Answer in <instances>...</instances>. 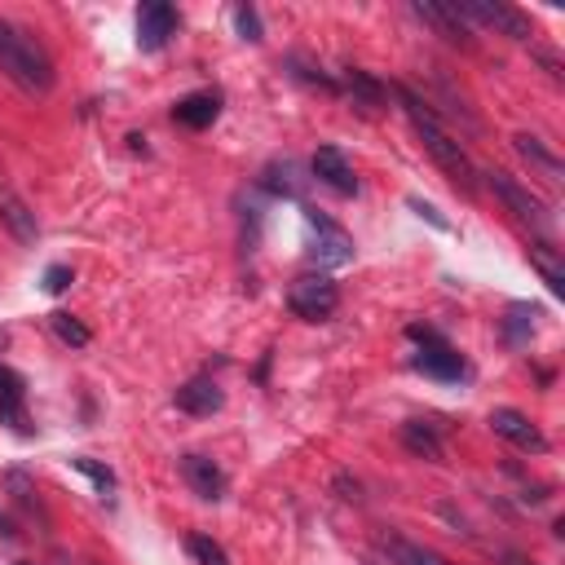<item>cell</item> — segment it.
<instances>
[{
  "mask_svg": "<svg viewBox=\"0 0 565 565\" xmlns=\"http://www.w3.org/2000/svg\"><path fill=\"white\" fill-rule=\"evenodd\" d=\"M394 93H398V102H402V111L411 115V124H416V133H420V142H424V151L433 155V164L451 177V186L455 190H464V195H473L477 190V168H473V159H468V151L437 124V115L429 111V102L416 93V89H407V85H394Z\"/></svg>",
  "mask_w": 565,
  "mask_h": 565,
  "instance_id": "obj_1",
  "label": "cell"
},
{
  "mask_svg": "<svg viewBox=\"0 0 565 565\" xmlns=\"http://www.w3.org/2000/svg\"><path fill=\"white\" fill-rule=\"evenodd\" d=\"M0 71L27 93H49L54 80H58L54 76V58L45 54V45L32 32H23V27L5 23V19H0Z\"/></svg>",
  "mask_w": 565,
  "mask_h": 565,
  "instance_id": "obj_2",
  "label": "cell"
},
{
  "mask_svg": "<svg viewBox=\"0 0 565 565\" xmlns=\"http://www.w3.org/2000/svg\"><path fill=\"white\" fill-rule=\"evenodd\" d=\"M407 336L420 345V354H416V372H424L429 380H446V385H455V380H464V376H468V363L455 354V345H451L442 332H433V328H424V323H411V328H407Z\"/></svg>",
  "mask_w": 565,
  "mask_h": 565,
  "instance_id": "obj_3",
  "label": "cell"
},
{
  "mask_svg": "<svg viewBox=\"0 0 565 565\" xmlns=\"http://www.w3.org/2000/svg\"><path fill=\"white\" fill-rule=\"evenodd\" d=\"M288 310L306 323H328L341 310V288L328 274H301L288 288Z\"/></svg>",
  "mask_w": 565,
  "mask_h": 565,
  "instance_id": "obj_4",
  "label": "cell"
},
{
  "mask_svg": "<svg viewBox=\"0 0 565 565\" xmlns=\"http://www.w3.org/2000/svg\"><path fill=\"white\" fill-rule=\"evenodd\" d=\"M486 186H490V190L503 199V208H508L512 217H521L530 230H539V234H547V230H552V217H547L543 199H539V195H530V186H521L512 173L495 168V173H486Z\"/></svg>",
  "mask_w": 565,
  "mask_h": 565,
  "instance_id": "obj_5",
  "label": "cell"
},
{
  "mask_svg": "<svg viewBox=\"0 0 565 565\" xmlns=\"http://www.w3.org/2000/svg\"><path fill=\"white\" fill-rule=\"evenodd\" d=\"M306 225H310V234H314L310 256H314L319 265L341 269V265H350V261H354V239H350V230H345V225H336L328 212L306 208Z\"/></svg>",
  "mask_w": 565,
  "mask_h": 565,
  "instance_id": "obj_6",
  "label": "cell"
},
{
  "mask_svg": "<svg viewBox=\"0 0 565 565\" xmlns=\"http://www.w3.org/2000/svg\"><path fill=\"white\" fill-rule=\"evenodd\" d=\"M455 10H459V19L464 23H481V27H495V32H503L508 41H530L534 36V27H530V19L525 14H517L512 5H490V0H455Z\"/></svg>",
  "mask_w": 565,
  "mask_h": 565,
  "instance_id": "obj_7",
  "label": "cell"
},
{
  "mask_svg": "<svg viewBox=\"0 0 565 565\" xmlns=\"http://www.w3.org/2000/svg\"><path fill=\"white\" fill-rule=\"evenodd\" d=\"M177 473H181V481L203 499V503H217V499H225V486H230V477L221 473V464L212 459V455H199V451H186L181 459H177Z\"/></svg>",
  "mask_w": 565,
  "mask_h": 565,
  "instance_id": "obj_8",
  "label": "cell"
},
{
  "mask_svg": "<svg viewBox=\"0 0 565 565\" xmlns=\"http://www.w3.org/2000/svg\"><path fill=\"white\" fill-rule=\"evenodd\" d=\"M411 14H416L420 23H429L442 41H451V45H459V49H473V32H468V23L459 19L455 0H416Z\"/></svg>",
  "mask_w": 565,
  "mask_h": 565,
  "instance_id": "obj_9",
  "label": "cell"
},
{
  "mask_svg": "<svg viewBox=\"0 0 565 565\" xmlns=\"http://www.w3.org/2000/svg\"><path fill=\"white\" fill-rule=\"evenodd\" d=\"M177 32V10L168 0H146L137 10V49L142 54H159Z\"/></svg>",
  "mask_w": 565,
  "mask_h": 565,
  "instance_id": "obj_10",
  "label": "cell"
},
{
  "mask_svg": "<svg viewBox=\"0 0 565 565\" xmlns=\"http://www.w3.org/2000/svg\"><path fill=\"white\" fill-rule=\"evenodd\" d=\"M0 225H5L10 239L23 243V247H36V239H41V221H36L32 203L5 181H0Z\"/></svg>",
  "mask_w": 565,
  "mask_h": 565,
  "instance_id": "obj_11",
  "label": "cell"
},
{
  "mask_svg": "<svg viewBox=\"0 0 565 565\" xmlns=\"http://www.w3.org/2000/svg\"><path fill=\"white\" fill-rule=\"evenodd\" d=\"M0 424H10L14 433L32 437V416H27V380L10 367L0 363Z\"/></svg>",
  "mask_w": 565,
  "mask_h": 565,
  "instance_id": "obj_12",
  "label": "cell"
},
{
  "mask_svg": "<svg viewBox=\"0 0 565 565\" xmlns=\"http://www.w3.org/2000/svg\"><path fill=\"white\" fill-rule=\"evenodd\" d=\"M490 429H495L503 442L521 446V451H534V455L547 451V437L539 433V424H534L525 411H517V407H495V411H490Z\"/></svg>",
  "mask_w": 565,
  "mask_h": 565,
  "instance_id": "obj_13",
  "label": "cell"
},
{
  "mask_svg": "<svg viewBox=\"0 0 565 565\" xmlns=\"http://www.w3.org/2000/svg\"><path fill=\"white\" fill-rule=\"evenodd\" d=\"M310 168H314V177H319L328 190H336V195H358V177H354V164L341 155V146H319Z\"/></svg>",
  "mask_w": 565,
  "mask_h": 565,
  "instance_id": "obj_14",
  "label": "cell"
},
{
  "mask_svg": "<svg viewBox=\"0 0 565 565\" xmlns=\"http://www.w3.org/2000/svg\"><path fill=\"white\" fill-rule=\"evenodd\" d=\"M173 402H177V411H186V416H217V411L225 407V394H221V385H217L212 376H195V380H186V385L173 394Z\"/></svg>",
  "mask_w": 565,
  "mask_h": 565,
  "instance_id": "obj_15",
  "label": "cell"
},
{
  "mask_svg": "<svg viewBox=\"0 0 565 565\" xmlns=\"http://www.w3.org/2000/svg\"><path fill=\"white\" fill-rule=\"evenodd\" d=\"M217 115H221V93H212V89H203V93H190V98H181L177 107H173V120L181 124V129H212L217 124Z\"/></svg>",
  "mask_w": 565,
  "mask_h": 565,
  "instance_id": "obj_16",
  "label": "cell"
},
{
  "mask_svg": "<svg viewBox=\"0 0 565 565\" xmlns=\"http://www.w3.org/2000/svg\"><path fill=\"white\" fill-rule=\"evenodd\" d=\"M398 437H402V446H407L416 459H433V464H437V459L446 455L442 433H437V424H429V420H407Z\"/></svg>",
  "mask_w": 565,
  "mask_h": 565,
  "instance_id": "obj_17",
  "label": "cell"
},
{
  "mask_svg": "<svg viewBox=\"0 0 565 565\" xmlns=\"http://www.w3.org/2000/svg\"><path fill=\"white\" fill-rule=\"evenodd\" d=\"M530 265L539 269V278L547 282L552 297H565V261L552 243H530Z\"/></svg>",
  "mask_w": 565,
  "mask_h": 565,
  "instance_id": "obj_18",
  "label": "cell"
},
{
  "mask_svg": "<svg viewBox=\"0 0 565 565\" xmlns=\"http://www.w3.org/2000/svg\"><path fill=\"white\" fill-rule=\"evenodd\" d=\"M512 146H517V155H521L534 173H543L547 181H561V159H556V155H552L534 133H517V137H512Z\"/></svg>",
  "mask_w": 565,
  "mask_h": 565,
  "instance_id": "obj_19",
  "label": "cell"
},
{
  "mask_svg": "<svg viewBox=\"0 0 565 565\" xmlns=\"http://www.w3.org/2000/svg\"><path fill=\"white\" fill-rule=\"evenodd\" d=\"M5 495H10L27 517H36L41 525H49V512H45V503H41V495H36V481H32L27 473L10 468V473H5Z\"/></svg>",
  "mask_w": 565,
  "mask_h": 565,
  "instance_id": "obj_20",
  "label": "cell"
},
{
  "mask_svg": "<svg viewBox=\"0 0 565 565\" xmlns=\"http://www.w3.org/2000/svg\"><path fill=\"white\" fill-rule=\"evenodd\" d=\"M534 319H539V310L534 306H508V314H503V323H499V332H503V345H512V350H521V345H530V336H534Z\"/></svg>",
  "mask_w": 565,
  "mask_h": 565,
  "instance_id": "obj_21",
  "label": "cell"
},
{
  "mask_svg": "<svg viewBox=\"0 0 565 565\" xmlns=\"http://www.w3.org/2000/svg\"><path fill=\"white\" fill-rule=\"evenodd\" d=\"M261 186L269 195H282V199H301V177H297V164L292 159H282V164H269L261 173Z\"/></svg>",
  "mask_w": 565,
  "mask_h": 565,
  "instance_id": "obj_22",
  "label": "cell"
},
{
  "mask_svg": "<svg viewBox=\"0 0 565 565\" xmlns=\"http://www.w3.org/2000/svg\"><path fill=\"white\" fill-rule=\"evenodd\" d=\"M345 85H350V93H354L363 107H385V102H389V89H385L372 71H363V67H350V71H345Z\"/></svg>",
  "mask_w": 565,
  "mask_h": 565,
  "instance_id": "obj_23",
  "label": "cell"
},
{
  "mask_svg": "<svg viewBox=\"0 0 565 565\" xmlns=\"http://www.w3.org/2000/svg\"><path fill=\"white\" fill-rule=\"evenodd\" d=\"M385 547H389V556H394L398 565H451V561H446V556H437L433 547H420V543L398 539V534H394Z\"/></svg>",
  "mask_w": 565,
  "mask_h": 565,
  "instance_id": "obj_24",
  "label": "cell"
},
{
  "mask_svg": "<svg viewBox=\"0 0 565 565\" xmlns=\"http://www.w3.org/2000/svg\"><path fill=\"white\" fill-rule=\"evenodd\" d=\"M288 67H292V76H297V80H306V85H314V89H323V93H341V85H336L319 63H310L306 54H292V58H288Z\"/></svg>",
  "mask_w": 565,
  "mask_h": 565,
  "instance_id": "obj_25",
  "label": "cell"
},
{
  "mask_svg": "<svg viewBox=\"0 0 565 565\" xmlns=\"http://www.w3.org/2000/svg\"><path fill=\"white\" fill-rule=\"evenodd\" d=\"M49 328H54V336L63 341V345H71V350H85L89 341H93V332L80 323V319H71V314H49Z\"/></svg>",
  "mask_w": 565,
  "mask_h": 565,
  "instance_id": "obj_26",
  "label": "cell"
},
{
  "mask_svg": "<svg viewBox=\"0 0 565 565\" xmlns=\"http://www.w3.org/2000/svg\"><path fill=\"white\" fill-rule=\"evenodd\" d=\"M71 468L85 473V477L98 486V495H111V490H115V473H111L107 464H98L93 455H71Z\"/></svg>",
  "mask_w": 565,
  "mask_h": 565,
  "instance_id": "obj_27",
  "label": "cell"
},
{
  "mask_svg": "<svg viewBox=\"0 0 565 565\" xmlns=\"http://www.w3.org/2000/svg\"><path fill=\"white\" fill-rule=\"evenodd\" d=\"M186 552H190L199 565H230L225 547H221L217 539H208V534H190V539H186Z\"/></svg>",
  "mask_w": 565,
  "mask_h": 565,
  "instance_id": "obj_28",
  "label": "cell"
},
{
  "mask_svg": "<svg viewBox=\"0 0 565 565\" xmlns=\"http://www.w3.org/2000/svg\"><path fill=\"white\" fill-rule=\"evenodd\" d=\"M234 27L243 41H261V14L252 5H234Z\"/></svg>",
  "mask_w": 565,
  "mask_h": 565,
  "instance_id": "obj_29",
  "label": "cell"
},
{
  "mask_svg": "<svg viewBox=\"0 0 565 565\" xmlns=\"http://www.w3.org/2000/svg\"><path fill=\"white\" fill-rule=\"evenodd\" d=\"M67 288H71V265H49V269H45V292L58 297V292H67Z\"/></svg>",
  "mask_w": 565,
  "mask_h": 565,
  "instance_id": "obj_30",
  "label": "cell"
},
{
  "mask_svg": "<svg viewBox=\"0 0 565 565\" xmlns=\"http://www.w3.org/2000/svg\"><path fill=\"white\" fill-rule=\"evenodd\" d=\"M336 490H341V499H354V503L363 499V486H358L350 473H341V477H336Z\"/></svg>",
  "mask_w": 565,
  "mask_h": 565,
  "instance_id": "obj_31",
  "label": "cell"
},
{
  "mask_svg": "<svg viewBox=\"0 0 565 565\" xmlns=\"http://www.w3.org/2000/svg\"><path fill=\"white\" fill-rule=\"evenodd\" d=\"M407 203H411V208H416L420 217H429V221H433L437 230H451V221H446V217H437V208H429V203H420V199H407Z\"/></svg>",
  "mask_w": 565,
  "mask_h": 565,
  "instance_id": "obj_32",
  "label": "cell"
},
{
  "mask_svg": "<svg viewBox=\"0 0 565 565\" xmlns=\"http://www.w3.org/2000/svg\"><path fill=\"white\" fill-rule=\"evenodd\" d=\"M495 556H499V561H503V565H539V561H534V556H525V552H512V547H499V552H495Z\"/></svg>",
  "mask_w": 565,
  "mask_h": 565,
  "instance_id": "obj_33",
  "label": "cell"
},
{
  "mask_svg": "<svg viewBox=\"0 0 565 565\" xmlns=\"http://www.w3.org/2000/svg\"><path fill=\"white\" fill-rule=\"evenodd\" d=\"M19 534H23V530L14 525V517H5V512H0V539H5V543H14Z\"/></svg>",
  "mask_w": 565,
  "mask_h": 565,
  "instance_id": "obj_34",
  "label": "cell"
},
{
  "mask_svg": "<svg viewBox=\"0 0 565 565\" xmlns=\"http://www.w3.org/2000/svg\"><path fill=\"white\" fill-rule=\"evenodd\" d=\"M14 565H32V561H14Z\"/></svg>",
  "mask_w": 565,
  "mask_h": 565,
  "instance_id": "obj_35",
  "label": "cell"
},
{
  "mask_svg": "<svg viewBox=\"0 0 565 565\" xmlns=\"http://www.w3.org/2000/svg\"><path fill=\"white\" fill-rule=\"evenodd\" d=\"M85 565H102V561H85Z\"/></svg>",
  "mask_w": 565,
  "mask_h": 565,
  "instance_id": "obj_36",
  "label": "cell"
}]
</instances>
